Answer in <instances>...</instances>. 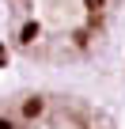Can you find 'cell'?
I'll return each instance as SVG.
<instances>
[{
    "mask_svg": "<svg viewBox=\"0 0 125 129\" xmlns=\"http://www.w3.org/2000/svg\"><path fill=\"white\" fill-rule=\"evenodd\" d=\"M0 129H114V121L80 95L15 91L0 99Z\"/></svg>",
    "mask_w": 125,
    "mask_h": 129,
    "instance_id": "7a4b0ae2",
    "label": "cell"
},
{
    "mask_svg": "<svg viewBox=\"0 0 125 129\" xmlns=\"http://www.w3.org/2000/svg\"><path fill=\"white\" fill-rule=\"evenodd\" d=\"M125 0H4L8 42L42 64L84 61L110 34Z\"/></svg>",
    "mask_w": 125,
    "mask_h": 129,
    "instance_id": "6da1fadb",
    "label": "cell"
}]
</instances>
